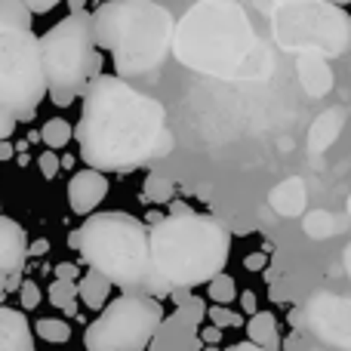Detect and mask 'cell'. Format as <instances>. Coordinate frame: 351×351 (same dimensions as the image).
Segmentation results:
<instances>
[{"label":"cell","mask_w":351,"mask_h":351,"mask_svg":"<svg viewBox=\"0 0 351 351\" xmlns=\"http://www.w3.org/2000/svg\"><path fill=\"white\" fill-rule=\"evenodd\" d=\"M74 136L80 158L99 173H127L173 152L167 108L111 74H99L86 84Z\"/></svg>","instance_id":"1"},{"label":"cell","mask_w":351,"mask_h":351,"mask_svg":"<svg viewBox=\"0 0 351 351\" xmlns=\"http://www.w3.org/2000/svg\"><path fill=\"white\" fill-rule=\"evenodd\" d=\"M170 53L185 68L219 80H265L274 65L237 0H197L176 22Z\"/></svg>","instance_id":"2"},{"label":"cell","mask_w":351,"mask_h":351,"mask_svg":"<svg viewBox=\"0 0 351 351\" xmlns=\"http://www.w3.org/2000/svg\"><path fill=\"white\" fill-rule=\"evenodd\" d=\"M71 250L90 268L130 293H167L148 253V225L127 213H99L90 216L68 237Z\"/></svg>","instance_id":"3"},{"label":"cell","mask_w":351,"mask_h":351,"mask_svg":"<svg viewBox=\"0 0 351 351\" xmlns=\"http://www.w3.org/2000/svg\"><path fill=\"white\" fill-rule=\"evenodd\" d=\"M93 16V40L114 56L117 77H142L158 71L170 56L176 19L154 0H111Z\"/></svg>","instance_id":"4"},{"label":"cell","mask_w":351,"mask_h":351,"mask_svg":"<svg viewBox=\"0 0 351 351\" xmlns=\"http://www.w3.org/2000/svg\"><path fill=\"white\" fill-rule=\"evenodd\" d=\"M231 237L216 219L185 213L148 228V253L167 290H191L216 278L228 262Z\"/></svg>","instance_id":"5"},{"label":"cell","mask_w":351,"mask_h":351,"mask_svg":"<svg viewBox=\"0 0 351 351\" xmlns=\"http://www.w3.org/2000/svg\"><path fill=\"white\" fill-rule=\"evenodd\" d=\"M37 43L47 96L53 105L68 108L77 96H84L86 84L102 74V49L93 40V16L86 10L71 12L37 37Z\"/></svg>","instance_id":"6"},{"label":"cell","mask_w":351,"mask_h":351,"mask_svg":"<svg viewBox=\"0 0 351 351\" xmlns=\"http://www.w3.org/2000/svg\"><path fill=\"white\" fill-rule=\"evenodd\" d=\"M271 37L284 53L346 59L351 56V12L327 0H278Z\"/></svg>","instance_id":"7"},{"label":"cell","mask_w":351,"mask_h":351,"mask_svg":"<svg viewBox=\"0 0 351 351\" xmlns=\"http://www.w3.org/2000/svg\"><path fill=\"white\" fill-rule=\"evenodd\" d=\"M47 99L40 43L31 25L0 19V108L16 121H31Z\"/></svg>","instance_id":"8"},{"label":"cell","mask_w":351,"mask_h":351,"mask_svg":"<svg viewBox=\"0 0 351 351\" xmlns=\"http://www.w3.org/2000/svg\"><path fill=\"white\" fill-rule=\"evenodd\" d=\"M164 324V308L145 293H123L102 305V315L86 327V351H145Z\"/></svg>","instance_id":"9"},{"label":"cell","mask_w":351,"mask_h":351,"mask_svg":"<svg viewBox=\"0 0 351 351\" xmlns=\"http://www.w3.org/2000/svg\"><path fill=\"white\" fill-rule=\"evenodd\" d=\"M105 194H108V179H105V173L93 170V167L77 170L68 182V204L77 216H90L105 200Z\"/></svg>","instance_id":"10"},{"label":"cell","mask_w":351,"mask_h":351,"mask_svg":"<svg viewBox=\"0 0 351 351\" xmlns=\"http://www.w3.org/2000/svg\"><path fill=\"white\" fill-rule=\"evenodd\" d=\"M28 259V237L25 228L10 216H0V271L16 274Z\"/></svg>","instance_id":"11"},{"label":"cell","mask_w":351,"mask_h":351,"mask_svg":"<svg viewBox=\"0 0 351 351\" xmlns=\"http://www.w3.org/2000/svg\"><path fill=\"white\" fill-rule=\"evenodd\" d=\"M296 71H299V84H302V90L308 93L311 99L327 96L336 86L333 68H330L327 59H321V56H299Z\"/></svg>","instance_id":"12"},{"label":"cell","mask_w":351,"mask_h":351,"mask_svg":"<svg viewBox=\"0 0 351 351\" xmlns=\"http://www.w3.org/2000/svg\"><path fill=\"white\" fill-rule=\"evenodd\" d=\"M0 351H34V330L22 311L0 308Z\"/></svg>","instance_id":"13"},{"label":"cell","mask_w":351,"mask_h":351,"mask_svg":"<svg viewBox=\"0 0 351 351\" xmlns=\"http://www.w3.org/2000/svg\"><path fill=\"white\" fill-rule=\"evenodd\" d=\"M268 200H271L274 213L284 219H296L305 213V204H308V191H305V182L302 179H287L280 182L278 188H274L271 194H268Z\"/></svg>","instance_id":"14"},{"label":"cell","mask_w":351,"mask_h":351,"mask_svg":"<svg viewBox=\"0 0 351 351\" xmlns=\"http://www.w3.org/2000/svg\"><path fill=\"white\" fill-rule=\"evenodd\" d=\"M111 296V280L105 274H99L96 268H86V274L77 278V299L86 305V308L99 311Z\"/></svg>","instance_id":"15"},{"label":"cell","mask_w":351,"mask_h":351,"mask_svg":"<svg viewBox=\"0 0 351 351\" xmlns=\"http://www.w3.org/2000/svg\"><path fill=\"white\" fill-rule=\"evenodd\" d=\"M342 123H346V114H342L339 108L324 111V114L315 121V127L308 130V148L311 152H327V148L336 142V136L342 133Z\"/></svg>","instance_id":"16"},{"label":"cell","mask_w":351,"mask_h":351,"mask_svg":"<svg viewBox=\"0 0 351 351\" xmlns=\"http://www.w3.org/2000/svg\"><path fill=\"white\" fill-rule=\"evenodd\" d=\"M247 336H250V342H256L259 348L274 346V342H278V321H274L271 311H253V317H250V324H247Z\"/></svg>","instance_id":"17"},{"label":"cell","mask_w":351,"mask_h":351,"mask_svg":"<svg viewBox=\"0 0 351 351\" xmlns=\"http://www.w3.org/2000/svg\"><path fill=\"white\" fill-rule=\"evenodd\" d=\"M71 136H74V127L65 121V117H49V121L43 123V130H40V139H43V145H47L49 152L65 148L68 142H71Z\"/></svg>","instance_id":"18"},{"label":"cell","mask_w":351,"mask_h":351,"mask_svg":"<svg viewBox=\"0 0 351 351\" xmlns=\"http://www.w3.org/2000/svg\"><path fill=\"white\" fill-rule=\"evenodd\" d=\"M302 228H305V234H308V237H315V241H324V237L336 234L339 222H336V216H333V213H327V210H311L308 216H305Z\"/></svg>","instance_id":"19"},{"label":"cell","mask_w":351,"mask_h":351,"mask_svg":"<svg viewBox=\"0 0 351 351\" xmlns=\"http://www.w3.org/2000/svg\"><path fill=\"white\" fill-rule=\"evenodd\" d=\"M47 296H49V305L68 311V315L77 311V284H74V280H53Z\"/></svg>","instance_id":"20"},{"label":"cell","mask_w":351,"mask_h":351,"mask_svg":"<svg viewBox=\"0 0 351 351\" xmlns=\"http://www.w3.org/2000/svg\"><path fill=\"white\" fill-rule=\"evenodd\" d=\"M31 330H34L43 342H68L71 339V327H68L65 321H59V317H43V321H37Z\"/></svg>","instance_id":"21"},{"label":"cell","mask_w":351,"mask_h":351,"mask_svg":"<svg viewBox=\"0 0 351 351\" xmlns=\"http://www.w3.org/2000/svg\"><path fill=\"white\" fill-rule=\"evenodd\" d=\"M206 284H210V299L216 305H228L237 299V284H234V278H228V274L219 271L216 278H210Z\"/></svg>","instance_id":"22"},{"label":"cell","mask_w":351,"mask_h":351,"mask_svg":"<svg viewBox=\"0 0 351 351\" xmlns=\"http://www.w3.org/2000/svg\"><path fill=\"white\" fill-rule=\"evenodd\" d=\"M145 194H148V200H154V204H167V200H173V182L160 179V176H148Z\"/></svg>","instance_id":"23"},{"label":"cell","mask_w":351,"mask_h":351,"mask_svg":"<svg viewBox=\"0 0 351 351\" xmlns=\"http://www.w3.org/2000/svg\"><path fill=\"white\" fill-rule=\"evenodd\" d=\"M206 315H210V324L213 327H237V324H241V317L234 315V311H228L225 308V305H210V311H206Z\"/></svg>","instance_id":"24"},{"label":"cell","mask_w":351,"mask_h":351,"mask_svg":"<svg viewBox=\"0 0 351 351\" xmlns=\"http://www.w3.org/2000/svg\"><path fill=\"white\" fill-rule=\"evenodd\" d=\"M37 167H40V176L43 179H56V176H59V170H62V158L56 152H43L40 158H37Z\"/></svg>","instance_id":"25"},{"label":"cell","mask_w":351,"mask_h":351,"mask_svg":"<svg viewBox=\"0 0 351 351\" xmlns=\"http://www.w3.org/2000/svg\"><path fill=\"white\" fill-rule=\"evenodd\" d=\"M19 299H22V308H25V311H34L37 305H40L43 293H40V287H37L34 280H25L22 290H19Z\"/></svg>","instance_id":"26"},{"label":"cell","mask_w":351,"mask_h":351,"mask_svg":"<svg viewBox=\"0 0 351 351\" xmlns=\"http://www.w3.org/2000/svg\"><path fill=\"white\" fill-rule=\"evenodd\" d=\"M22 3L28 6V12H31V16H43V12L56 10V6H59L62 0H22Z\"/></svg>","instance_id":"27"},{"label":"cell","mask_w":351,"mask_h":351,"mask_svg":"<svg viewBox=\"0 0 351 351\" xmlns=\"http://www.w3.org/2000/svg\"><path fill=\"white\" fill-rule=\"evenodd\" d=\"M80 278V268L74 262H59L56 265V280H77Z\"/></svg>","instance_id":"28"},{"label":"cell","mask_w":351,"mask_h":351,"mask_svg":"<svg viewBox=\"0 0 351 351\" xmlns=\"http://www.w3.org/2000/svg\"><path fill=\"white\" fill-rule=\"evenodd\" d=\"M16 123H19V121L10 114V111H3V108H0V142H3V139H10V136L16 133Z\"/></svg>","instance_id":"29"},{"label":"cell","mask_w":351,"mask_h":351,"mask_svg":"<svg viewBox=\"0 0 351 351\" xmlns=\"http://www.w3.org/2000/svg\"><path fill=\"white\" fill-rule=\"evenodd\" d=\"M200 339H204V342H213V346H216V342L222 339V330H219V327H213V324H210V327H204V333H200Z\"/></svg>","instance_id":"30"},{"label":"cell","mask_w":351,"mask_h":351,"mask_svg":"<svg viewBox=\"0 0 351 351\" xmlns=\"http://www.w3.org/2000/svg\"><path fill=\"white\" fill-rule=\"evenodd\" d=\"M16 158V145H12L10 139H3L0 142V164H3V160H12Z\"/></svg>","instance_id":"31"},{"label":"cell","mask_w":351,"mask_h":351,"mask_svg":"<svg viewBox=\"0 0 351 351\" xmlns=\"http://www.w3.org/2000/svg\"><path fill=\"white\" fill-rule=\"evenodd\" d=\"M185 213H191V206L182 204V200H173L170 204V216H185Z\"/></svg>","instance_id":"32"},{"label":"cell","mask_w":351,"mask_h":351,"mask_svg":"<svg viewBox=\"0 0 351 351\" xmlns=\"http://www.w3.org/2000/svg\"><path fill=\"white\" fill-rule=\"evenodd\" d=\"M241 302H243V308L247 311H256V296L253 293H241Z\"/></svg>","instance_id":"33"},{"label":"cell","mask_w":351,"mask_h":351,"mask_svg":"<svg viewBox=\"0 0 351 351\" xmlns=\"http://www.w3.org/2000/svg\"><path fill=\"white\" fill-rule=\"evenodd\" d=\"M253 3L259 6V12H265V16H268V12L274 10V3H278V0H253Z\"/></svg>","instance_id":"34"},{"label":"cell","mask_w":351,"mask_h":351,"mask_svg":"<svg viewBox=\"0 0 351 351\" xmlns=\"http://www.w3.org/2000/svg\"><path fill=\"white\" fill-rule=\"evenodd\" d=\"M47 247H49V243H47V241H37V243H34V247H28V256H37V253H47Z\"/></svg>","instance_id":"35"},{"label":"cell","mask_w":351,"mask_h":351,"mask_svg":"<svg viewBox=\"0 0 351 351\" xmlns=\"http://www.w3.org/2000/svg\"><path fill=\"white\" fill-rule=\"evenodd\" d=\"M247 265H250V268H256V265L262 268V265H265V256H262V253H253V259H250Z\"/></svg>","instance_id":"36"},{"label":"cell","mask_w":351,"mask_h":351,"mask_svg":"<svg viewBox=\"0 0 351 351\" xmlns=\"http://www.w3.org/2000/svg\"><path fill=\"white\" fill-rule=\"evenodd\" d=\"M234 351H262L256 342H243V346H234Z\"/></svg>","instance_id":"37"},{"label":"cell","mask_w":351,"mask_h":351,"mask_svg":"<svg viewBox=\"0 0 351 351\" xmlns=\"http://www.w3.org/2000/svg\"><path fill=\"white\" fill-rule=\"evenodd\" d=\"M68 6H71V12H77V10H84L86 6V0H68Z\"/></svg>","instance_id":"38"},{"label":"cell","mask_w":351,"mask_h":351,"mask_svg":"<svg viewBox=\"0 0 351 351\" xmlns=\"http://www.w3.org/2000/svg\"><path fill=\"white\" fill-rule=\"evenodd\" d=\"M327 3H336V6H346V3H351V0H327Z\"/></svg>","instance_id":"39"},{"label":"cell","mask_w":351,"mask_h":351,"mask_svg":"<svg viewBox=\"0 0 351 351\" xmlns=\"http://www.w3.org/2000/svg\"><path fill=\"white\" fill-rule=\"evenodd\" d=\"M0 293H3V271H0Z\"/></svg>","instance_id":"40"},{"label":"cell","mask_w":351,"mask_h":351,"mask_svg":"<svg viewBox=\"0 0 351 351\" xmlns=\"http://www.w3.org/2000/svg\"><path fill=\"white\" fill-rule=\"evenodd\" d=\"M348 213H351V194H348Z\"/></svg>","instance_id":"41"}]
</instances>
